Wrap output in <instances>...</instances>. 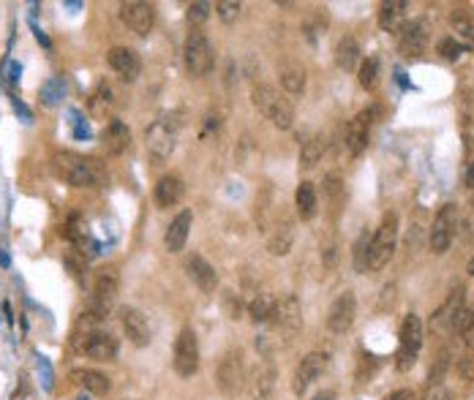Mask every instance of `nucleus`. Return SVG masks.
I'll use <instances>...</instances> for the list:
<instances>
[{"instance_id":"1","label":"nucleus","mask_w":474,"mask_h":400,"mask_svg":"<svg viewBox=\"0 0 474 400\" xmlns=\"http://www.w3.org/2000/svg\"><path fill=\"white\" fill-rule=\"evenodd\" d=\"M52 172L58 180L74 185V188H98L106 183V172L98 161L84 158L79 153H55L52 156Z\"/></svg>"},{"instance_id":"2","label":"nucleus","mask_w":474,"mask_h":400,"mask_svg":"<svg viewBox=\"0 0 474 400\" xmlns=\"http://www.w3.org/2000/svg\"><path fill=\"white\" fill-rule=\"evenodd\" d=\"M251 101H253V106L259 109V115H264L275 128L286 131V128L295 126V106H292V101L284 98L273 84L256 82V84L251 87Z\"/></svg>"},{"instance_id":"3","label":"nucleus","mask_w":474,"mask_h":400,"mask_svg":"<svg viewBox=\"0 0 474 400\" xmlns=\"http://www.w3.org/2000/svg\"><path fill=\"white\" fill-rule=\"evenodd\" d=\"M180 128H183V120H180L177 112L161 115L156 123L148 128V156H150L153 163H163L174 153Z\"/></svg>"},{"instance_id":"4","label":"nucleus","mask_w":474,"mask_h":400,"mask_svg":"<svg viewBox=\"0 0 474 400\" xmlns=\"http://www.w3.org/2000/svg\"><path fill=\"white\" fill-rule=\"evenodd\" d=\"M183 63H185V71L188 77L194 80H202L205 74L213 71V63H216V52H213V44L210 38L202 33V30H191L185 44H183Z\"/></svg>"},{"instance_id":"5","label":"nucleus","mask_w":474,"mask_h":400,"mask_svg":"<svg viewBox=\"0 0 474 400\" xmlns=\"http://www.w3.org/2000/svg\"><path fill=\"white\" fill-rule=\"evenodd\" d=\"M422 335H425V327L417 314H409L406 319L400 321V332H398V354H395V368L403 373V370H411L417 357H420V349H422Z\"/></svg>"},{"instance_id":"6","label":"nucleus","mask_w":474,"mask_h":400,"mask_svg":"<svg viewBox=\"0 0 474 400\" xmlns=\"http://www.w3.org/2000/svg\"><path fill=\"white\" fill-rule=\"evenodd\" d=\"M395 242H398V215L385 213L382 224L376 226V232L371 235L368 245V270H382L395 253Z\"/></svg>"},{"instance_id":"7","label":"nucleus","mask_w":474,"mask_h":400,"mask_svg":"<svg viewBox=\"0 0 474 400\" xmlns=\"http://www.w3.org/2000/svg\"><path fill=\"white\" fill-rule=\"evenodd\" d=\"M74 351L90 357V360H98V362H109V360L117 357L120 343L106 329H84V332L79 329L74 335Z\"/></svg>"},{"instance_id":"8","label":"nucleus","mask_w":474,"mask_h":400,"mask_svg":"<svg viewBox=\"0 0 474 400\" xmlns=\"http://www.w3.org/2000/svg\"><path fill=\"white\" fill-rule=\"evenodd\" d=\"M216 384L221 390V395L237 398L245 390V357L240 349H229L216 368Z\"/></svg>"},{"instance_id":"9","label":"nucleus","mask_w":474,"mask_h":400,"mask_svg":"<svg viewBox=\"0 0 474 400\" xmlns=\"http://www.w3.org/2000/svg\"><path fill=\"white\" fill-rule=\"evenodd\" d=\"M270 324L275 327V332L281 335V340L292 343L300 329H303V308H300V300L295 294H281L278 303H275V314Z\"/></svg>"},{"instance_id":"10","label":"nucleus","mask_w":474,"mask_h":400,"mask_svg":"<svg viewBox=\"0 0 474 400\" xmlns=\"http://www.w3.org/2000/svg\"><path fill=\"white\" fill-rule=\"evenodd\" d=\"M379 115H382L379 106H368V109H363V112L346 126L343 150H346L349 158H360V156H363V150L368 148V131H371V126L376 123Z\"/></svg>"},{"instance_id":"11","label":"nucleus","mask_w":474,"mask_h":400,"mask_svg":"<svg viewBox=\"0 0 474 400\" xmlns=\"http://www.w3.org/2000/svg\"><path fill=\"white\" fill-rule=\"evenodd\" d=\"M172 365H174L177 376H183V379H191L199 370V340H196V332L191 327H183L180 329V335L174 340Z\"/></svg>"},{"instance_id":"12","label":"nucleus","mask_w":474,"mask_h":400,"mask_svg":"<svg viewBox=\"0 0 474 400\" xmlns=\"http://www.w3.org/2000/svg\"><path fill=\"white\" fill-rule=\"evenodd\" d=\"M431 44V25L425 19H406V25L398 30V52L409 60L422 58Z\"/></svg>"},{"instance_id":"13","label":"nucleus","mask_w":474,"mask_h":400,"mask_svg":"<svg viewBox=\"0 0 474 400\" xmlns=\"http://www.w3.org/2000/svg\"><path fill=\"white\" fill-rule=\"evenodd\" d=\"M455 232H458V207H455V204H444V207L436 213L433 226H431V237H428L431 250H433L436 256L447 253L450 245H453V240H455Z\"/></svg>"},{"instance_id":"14","label":"nucleus","mask_w":474,"mask_h":400,"mask_svg":"<svg viewBox=\"0 0 474 400\" xmlns=\"http://www.w3.org/2000/svg\"><path fill=\"white\" fill-rule=\"evenodd\" d=\"M327 365H330V354H327V351H311V354H306V357L297 362L295 373H292V392H295L297 398L306 395L308 387L327 370Z\"/></svg>"},{"instance_id":"15","label":"nucleus","mask_w":474,"mask_h":400,"mask_svg":"<svg viewBox=\"0 0 474 400\" xmlns=\"http://www.w3.org/2000/svg\"><path fill=\"white\" fill-rule=\"evenodd\" d=\"M120 22L137 33V36H148L156 25V5L153 3H145V0H128V3H120Z\"/></svg>"},{"instance_id":"16","label":"nucleus","mask_w":474,"mask_h":400,"mask_svg":"<svg viewBox=\"0 0 474 400\" xmlns=\"http://www.w3.org/2000/svg\"><path fill=\"white\" fill-rule=\"evenodd\" d=\"M354 316H357V297H354V292H341L332 300L330 311H327V329L332 335H343V332L352 329Z\"/></svg>"},{"instance_id":"17","label":"nucleus","mask_w":474,"mask_h":400,"mask_svg":"<svg viewBox=\"0 0 474 400\" xmlns=\"http://www.w3.org/2000/svg\"><path fill=\"white\" fill-rule=\"evenodd\" d=\"M106 63L115 74H120V80L126 82H137L142 74V58L128 47H112L106 52Z\"/></svg>"},{"instance_id":"18","label":"nucleus","mask_w":474,"mask_h":400,"mask_svg":"<svg viewBox=\"0 0 474 400\" xmlns=\"http://www.w3.org/2000/svg\"><path fill=\"white\" fill-rule=\"evenodd\" d=\"M191 226H194V213L191 210H180L172 218V224L166 226V232H163V248L169 253H180L185 248V242H188Z\"/></svg>"},{"instance_id":"19","label":"nucleus","mask_w":474,"mask_h":400,"mask_svg":"<svg viewBox=\"0 0 474 400\" xmlns=\"http://www.w3.org/2000/svg\"><path fill=\"white\" fill-rule=\"evenodd\" d=\"M185 272H188V278L202 289V292H216V286H218V272H216V267L202 256V253H191L188 259H185Z\"/></svg>"},{"instance_id":"20","label":"nucleus","mask_w":474,"mask_h":400,"mask_svg":"<svg viewBox=\"0 0 474 400\" xmlns=\"http://www.w3.org/2000/svg\"><path fill=\"white\" fill-rule=\"evenodd\" d=\"M461 314H464V294L461 292H455L433 316H431V329L433 332H439V335H450V332H455V324H458V319H461Z\"/></svg>"},{"instance_id":"21","label":"nucleus","mask_w":474,"mask_h":400,"mask_svg":"<svg viewBox=\"0 0 474 400\" xmlns=\"http://www.w3.org/2000/svg\"><path fill=\"white\" fill-rule=\"evenodd\" d=\"M183 196H185V183L180 174H163L153 188V199H156L158 210H169V207L180 204Z\"/></svg>"},{"instance_id":"22","label":"nucleus","mask_w":474,"mask_h":400,"mask_svg":"<svg viewBox=\"0 0 474 400\" xmlns=\"http://www.w3.org/2000/svg\"><path fill=\"white\" fill-rule=\"evenodd\" d=\"M120 324L123 332L134 346H148L150 343V324L139 308H120Z\"/></svg>"},{"instance_id":"23","label":"nucleus","mask_w":474,"mask_h":400,"mask_svg":"<svg viewBox=\"0 0 474 400\" xmlns=\"http://www.w3.org/2000/svg\"><path fill=\"white\" fill-rule=\"evenodd\" d=\"M101 145H104V150H106L109 156L126 153L128 145H131V131H128V126H126L123 120H115V117H112V120L106 123L104 134H101Z\"/></svg>"},{"instance_id":"24","label":"nucleus","mask_w":474,"mask_h":400,"mask_svg":"<svg viewBox=\"0 0 474 400\" xmlns=\"http://www.w3.org/2000/svg\"><path fill=\"white\" fill-rule=\"evenodd\" d=\"M278 80H281V87L289 95H303L308 74H306L303 63H297V60H281L278 63Z\"/></svg>"},{"instance_id":"25","label":"nucleus","mask_w":474,"mask_h":400,"mask_svg":"<svg viewBox=\"0 0 474 400\" xmlns=\"http://www.w3.org/2000/svg\"><path fill=\"white\" fill-rule=\"evenodd\" d=\"M69 379H71L77 387H82L84 392H90V395H106L109 387H112L109 376H104L101 370H90V368H77V370H71Z\"/></svg>"},{"instance_id":"26","label":"nucleus","mask_w":474,"mask_h":400,"mask_svg":"<svg viewBox=\"0 0 474 400\" xmlns=\"http://www.w3.org/2000/svg\"><path fill=\"white\" fill-rule=\"evenodd\" d=\"M273 392H275V368L267 362V365H262V368L253 373V379H251V384H248V398L273 400Z\"/></svg>"},{"instance_id":"27","label":"nucleus","mask_w":474,"mask_h":400,"mask_svg":"<svg viewBox=\"0 0 474 400\" xmlns=\"http://www.w3.org/2000/svg\"><path fill=\"white\" fill-rule=\"evenodd\" d=\"M360 55H363V52H360V44H357L354 36H343V38L335 44V63H338L341 71H357L360 63H363Z\"/></svg>"},{"instance_id":"28","label":"nucleus","mask_w":474,"mask_h":400,"mask_svg":"<svg viewBox=\"0 0 474 400\" xmlns=\"http://www.w3.org/2000/svg\"><path fill=\"white\" fill-rule=\"evenodd\" d=\"M406 11H409V3L406 0L382 3V8H379V27L387 30V33H398L406 25Z\"/></svg>"},{"instance_id":"29","label":"nucleus","mask_w":474,"mask_h":400,"mask_svg":"<svg viewBox=\"0 0 474 400\" xmlns=\"http://www.w3.org/2000/svg\"><path fill=\"white\" fill-rule=\"evenodd\" d=\"M292 242H295L292 221H278L267 237V250H270V256H286L292 250Z\"/></svg>"},{"instance_id":"30","label":"nucleus","mask_w":474,"mask_h":400,"mask_svg":"<svg viewBox=\"0 0 474 400\" xmlns=\"http://www.w3.org/2000/svg\"><path fill=\"white\" fill-rule=\"evenodd\" d=\"M295 207H297V215H300L303 221L316 218V213H319V199H316L314 183L303 180V183L297 185V191H295Z\"/></svg>"},{"instance_id":"31","label":"nucleus","mask_w":474,"mask_h":400,"mask_svg":"<svg viewBox=\"0 0 474 400\" xmlns=\"http://www.w3.org/2000/svg\"><path fill=\"white\" fill-rule=\"evenodd\" d=\"M321 193H324V202H327L332 210L341 207V202H343V196H346L341 172H327V174H324V180H321Z\"/></svg>"},{"instance_id":"32","label":"nucleus","mask_w":474,"mask_h":400,"mask_svg":"<svg viewBox=\"0 0 474 400\" xmlns=\"http://www.w3.org/2000/svg\"><path fill=\"white\" fill-rule=\"evenodd\" d=\"M275 303H278V297H273V294H256V297L248 303V316H251V321H256V324H270L273 314H275Z\"/></svg>"},{"instance_id":"33","label":"nucleus","mask_w":474,"mask_h":400,"mask_svg":"<svg viewBox=\"0 0 474 400\" xmlns=\"http://www.w3.org/2000/svg\"><path fill=\"white\" fill-rule=\"evenodd\" d=\"M324 150H327V139L324 137H311L300 150V169H306V172L316 169V163L324 158Z\"/></svg>"},{"instance_id":"34","label":"nucleus","mask_w":474,"mask_h":400,"mask_svg":"<svg viewBox=\"0 0 474 400\" xmlns=\"http://www.w3.org/2000/svg\"><path fill=\"white\" fill-rule=\"evenodd\" d=\"M112 106H115V93H112V87H109L106 82L101 80L98 84H95L93 95H90V112H93V115H98V117H104Z\"/></svg>"},{"instance_id":"35","label":"nucleus","mask_w":474,"mask_h":400,"mask_svg":"<svg viewBox=\"0 0 474 400\" xmlns=\"http://www.w3.org/2000/svg\"><path fill=\"white\" fill-rule=\"evenodd\" d=\"M63 264H66V270L71 272V278H74V281L84 283V278H87V256H84L82 250H77V248L66 250V256H63Z\"/></svg>"},{"instance_id":"36","label":"nucleus","mask_w":474,"mask_h":400,"mask_svg":"<svg viewBox=\"0 0 474 400\" xmlns=\"http://www.w3.org/2000/svg\"><path fill=\"white\" fill-rule=\"evenodd\" d=\"M357 80H360V84H363L365 90H374V87L379 84V60H376V58L363 60L360 69H357Z\"/></svg>"},{"instance_id":"37","label":"nucleus","mask_w":474,"mask_h":400,"mask_svg":"<svg viewBox=\"0 0 474 400\" xmlns=\"http://www.w3.org/2000/svg\"><path fill=\"white\" fill-rule=\"evenodd\" d=\"M450 22H453V30H455L464 41L474 44V14L458 11V14H453V16H450Z\"/></svg>"},{"instance_id":"38","label":"nucleus","mask_w":474,"mask_h":400,"mask_svg":"<svg viewBox=\"0 0 474 400\" xmlns=\"http://www.w3.org/2000/svg\"><path fill=\"white\" fill-rule=\"evenodd\" d=\"M455 332L461 335L464 346H466L469 351H474V311H466V308H464L461 319H458V324H455Z\"/></svg>"},{"instance_id":"39","label":"nucleus","mask_w":474,"mask_h":400,"mask_svg":"<svg viewBox=\"0 0 474 400\" xmlns=\"http://www.w3.org/2000/svg\"><path fill=\"white\" fill-rule=\"evenodd\" d=\"M368 245H371L368 232H363L357 245H354V270L357 272H368Z\"/></svg>"},{"instance_id":"40","label":"nucleus","mask_w":474,"mask_h":400,"mask_svg":"<svg viewBox=\"0 0 474 400\" xmlns=\"http://www.w3.org/2000/svg\"><path fill=\"white\" fill-rule=\"evenodd\" d=\"M436 49H439V55H442V58L455 60V58H461V55H464V49H466V47H464V44H458L453 36H447V38H442V41L436 44Z\"/></svg>"},{"instance_id":"41","label":"nucleus","mask_w":474,"mask_h":400,"mask_svg":"<svg viewBox=\"0 0 474 400\" xmlns=\"http://www.w3.org/2000/svg\"><path fill=\"white\" fill-rule=\"evenodd\" d=\"M216 14H218L221 22L232 25L237 19V14H240V3H237V0H218V3H216Z\"/></svg>"},{"instance_id":"42","label":"nucleus","mask_w":474,"mask_h":400,"mask_svg":"<svg viewBox=\"0 0 474 400\" xmlns=\"http://www.w3.org/2000/svg\"><path fill=\"white\" fill-rule=\"evenodd\" d=\"M447 368H450V354H447V351H442V354H439V360H436V365L431 368L428 384H442V376L447 373Z\"/></svg>"},{"instance_id":"43","label":"nucleus","mask_w":474,"mask_h":400,"mask_svg":"<svg viewBox=\"0 0 474 400\" xmlns=\"http://www.w3.org/2000/svg\"><path fill=\"white\" fill-rule=\"evenodd\" d=\"M458 109H461L464 123H474V90H464V93H461Z\"/></svg>"},{"instance_id":"44","label":"nucleus","mask_w":474,"mask_h":400,"mask_svg":"<svg viewBox=\"0 0 474 400\" xmlns=\"http://www.w3.org/2000/svg\"><path fill=\"white\" fill-rule=\"evenodd\" d=\"M185 16H188V22L196 27V25H202V22L210 16V5H207V3H191Z\"/></svg>"},{"instance_id":"45","label":"nucleus","mask_w":474,"mask_h":400,"mask_svg":"<svg viewBox=\"0 0 474 400\" xmlns=\"http://www.w3.org/2000/svg\"><path fill=\"white\" fill-rule=\"evenodd\" d=\"M455 373H458L466 384H474V357L472 354H466V357H461V360L455 362Z\"/></svg>"},{"instance_id":"46","label":"nucleus","mask_w":474,"mask_h":400,"mask_svg":"<svg viewBox=\"0 0 474 400\" xmlns=\"http://www.w3.org/2000/svg\"><path fill=\"white\" fill-rule=\"evenodd\" d=\"M422 400H453V390L447 384H428L422 392Z\"/></svg>"},{"instance_id":"47","label":"nucleus","mask_w":474,"mask_h":400,"mask_svg":"<svg viewBox=\"0 0 474 400\" xmlns=\"http://www.w3.org/2000/svg\"><path fill=\"white\" fill-rule=\"evenodd\" d=\"M385 400H417L414 390H395L393 395H387Z\"/></svg>"},{"instance_id":"48","label":"nucleus","mask_w":474,"mask_h":400,"mask_svg":"<svg viewBox=\"0 0 474 400\" xmlns=\"http://www.w3.org/2000/svg\"><path fill=\"white\" fill-rule=\"evenodd\" d=\"M464 180H466V185L474 191V158H472V163L466 166V177H464Z\"/></svg>"},{"instance_id":"49","label":"nucleus","mask_w":474,"mask_h":400,"mask_svg":"<svg viewBox=\"0 0 474 400\" xmlns=\"http://www.w3.org/2000/svg\"><path fill=\"white\" fill-rule=\"evenodd\" d=\"M314 400H335V395H332V392H319Z\"/></svg>"},{"instance_id":"50","label":"nucleus","mask_w":474,"mask_h":400,"mask_svg":"<svg viewBox=\"0 0 474 400\" xmlns=\"http://www.w3.org/2000/svg\"><path fill=\"white\" fill-rule=\"evenodd\" d=\"M466 272H469V275H474V256L469 259V264H466Z\"/></svg>"},{"instance_id":"51","label":"nucleus","mask_w":474,"mask_h":400,"mask_svg":"<svg viewBox=\"0 0 474 400\" xmlns=\"http://www.w3.org/2000/svg\"><path fill=\"white\" fill-rule=\"evenodd\" d=\"M79 400H87V398H79Z\"/></svg>"}]
</instances>
